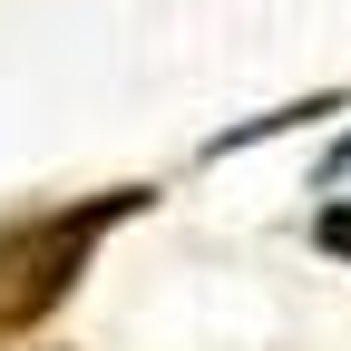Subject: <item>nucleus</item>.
<instances>
[{
  "label": "nucleus",
  "mask_w": 351,
  "mask_h": 351,
  "mask_svg": "<svg viewBox=\"0 0 351 351\" xmlns=\"http://www.w3.org/2000/svg\"><path fill=\"white\" fill-rule=\"evenodd\" d=\"M137 205H147V186H108L88 205H59V215H39L20 234H0V332H29L39 313H59L69 283L88 274V254H98V234L127 225Z\"/></svg>",
  "instance_id": "nucleus-1"
},
{
  "label": "nucleus",
  "mask_w": 351,
  "mask_h": 351,
  "mask_svg": "<svg viewBox=\"0 0 351 351\" xmlns=\"http://www.w3.org/2000/svg\"><path fill=\"white\" fill-rule=\"evenodd\" d=\"M313 244H322L332 263H351V195H332V205L313 215Z\"/></svg>",
  "instance_id": "nucleus-2"
},
{
  "label": "nucleus",
  "mask_w": 351,
  "mask_h": 351,
  "mask_svg": "<svg viewBox=\"0 0 351 351\" xmlns=\"http://www.w3.org/2000/svg\"><path fill=\"white\" fill-rule=\"evenodd\" d=\"M322 176H351V137H341V147H332V156H322Z\"/></svg>",
  "instance_id": "nucleus-3"
}]
</instances>
